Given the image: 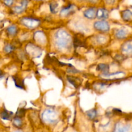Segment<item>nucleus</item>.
<instances>
[{"mask_svg": "<svg viewBox=\"0 0 132 132\" xmlns=\"http://www.w3.org/2000/svg\"><path fill=\"white\" fill-rule=\"evenodd\" d=\"M14 82H15V85H16V87L19 88H23V87H24L23 82L20 78H19L18 77H14Z\"/></svg>", "mask_w": 132, "mask_h": 132, "instance_id": "2eb2a0df", "label": "nucleus"}, {"mask_svg": "<svg viewBox=\"0 0 132 132\" xmlns=\"http://www.w3.org/2000/svg\"><path fill=\"white\" fill-rule=\"evenodd\" d=\"M28 0H23V1L21 2V5L19 6H15L14 8V10L16 13L19 14V13H21L25 10L26 7L27 6V4H28Z\"/></svg>", "mask_w": 132, "mask_h": 132, "instance_id": "423d86ee", "label": "nucleus"}, {"mask_svg": "<svg viewBox=\"0 0 132 132\" xmlns=\"http://www.w3.org/2000/svg\"><path fill=\"white\" fill-rule=\"evenodd\" d=\"M13 2H14V0H4V3L7 6H10L12 5Z\"/></svg>", "mask_w": 132, "mask_h": 132, "instance_id": "412c9836", "label": "nucleus"}, {"mask_svg": "<svg viewBox=\"0 0 132 132\" xmlns=\"http://www.w3.org/2000/svg\"><path fill=\"white\" fill-rule=\"evenodd\" d=\"M122 50L126 54H131L132 53V45L130 43H126L122 45Z\"/></svg>", "mask_w": 132, "mask_h": 132, "instance_id": "1a4fd4ad", "label": "nucleus"}, {"mask_svg": "<svg viewBox=\"0 0 132 132\" xmlns=\"http://www.w3.org/2000/svg\"><path fill=\"white\" fill-rule=\"evenodd\" d=\"M72 10H73V6H72V5H70V6H68V7L63 9V10H61V16H68V14H70L72 12Z\"/></svg>", "mask_w": 132, "mask_h": 132, "instance_id": "ddd939ff", "label": "nucleus"}, {"mask_svg": "<svg viewBox=\"0 0 132 132\" xmlns=\"http://www.w3.org/2000/svg\"><path fill=\"white\" fill-rule=\"evenodd\" d=\"M87 115L90 116L91 119H93L94 117H95L97 115V111L95 109H93L90 110L87 112Z\"/></svg>", "mask_w": 132, "mask_h": 132, "instance_id": "f3484780", "label": "nucleus"}, {"mask_svg": "<svg viewBox=\"0 0 132 132\" xmlns=\"http://www.w3.org/2000/svg\"><path fill=\"white\" fill-rule=\"evenodd\" d=\"M55 45L59 49H66L70 45L71 38L69 34L64 30H59L55 35Z\"/></svg>", "mask_w": 132, "mask_h": 132, "instance_id": "f257e3e1", "label": "nucleus"}, {"mask_svg": "<svg viewBox=\"0 0 132 132\" xmlns=\"http://www.w3.org/2000/svg\"><path fill=\"white\" fill-rule=\"evenodd\" d=\"M55 116V113L54 111L52 110H47L46 112L44 113V117L46 120H54L55 118H54Z\"/></svg>", "mask_w": 132, "mask_h": 132, "instance_id": "6e6552de", "label": "nucleus"}, {"mask_svg": "<svg viewBox=\"0 0 132 132\" xmlns=\"http://www.w3.org/2000/svg\"><path fill=\"white\" fill-rule=\"evenodd\" d=\"M57 7V4L56 3H52L50 4V10L53 13L55 12V9Z\"/></svg>", "mask_w": 132, "mask_h": 132, "instance_id": "a211bd4d", "label": "nucleus"}, {"mask_svg": "<svg viewBox=\"0 0 132 132\" xmlns=\"http://www.w3.org/2000/svg\"><path fill=\"white\" fill-rule=\"evenodd\" d=\"M85 1H87L91 3H96L97 1V0H85Z\"/></svg>", "mask_w": 132, "mask_h": 132, "instance_id": "5701e85b", "label": "nucleus"}, {"mask_svg": "<svg viewBox=\"0 0 132 132\" xmlns=\"http://www.w3.org/2000/svg\"><path fill=\"white\" fill-rule=\"evenodd\" d=\"M84 15L88 19H93L97 16V12L94 9H89L85 10L84 12Z\"/></svg>", "mask_w": 132, "mask_h": 132, "instance_id": "39448f33", "label": "nucleus"}, {"mask_svg": "<svg viewBox=\"0 0 132 132\" xmlns=\"http://www.w3.org/2000/svg\"><path fill=\"white\" fill-rule=\"evenodd\" d=\"M94 27L95 29L100 31H103V32H106L109 31L110 26L108 22L105 21H98L95 22L94 24Z\"/></svg>", "mask_w": 132, "mask_h": 132, "instance_id": "f03ea898", "label": "nucleus"}, {"mask_svg": "<svg viewBox=\"0 0 132 132\" xmlns=\"http://www.w3.org/2000/svg\"><path fill=\"white\" fill-rule=\"evenodd\" d=\"M73 44H74V45L76 47H79V46L82 47L85 45V43H84L83 41H81V40H79L78 38H76L74 39Z\"/></svg>", "mask_w": 132, "mask_h": 132, "instance_id": "dca6fc26", "label": "nucleus"}, {"mask_svg": "<svg viewBox=\"0 0 132 132\" xmlns=\"http://www.w3.org/2000/svg\"><path fill=\"white\" fill-rule=\"evenodd\" d=\"M9 116H10V115H9V113L6 111H3L1 113V117L4 119H8L9 118Z\"/></svg>", "mask_w": 132, "mask_h": 132, "instance_id": "aec40b11", "label": "nucleus"}, {"mask_svg": "<svg viewBox=\"0 0 132 132\" xmlns=\"http://www.w3.org/2000/svg\"><path fill=\"white\" fill-rule=\"evenodd\" d=\"M97 70L101 71V72H104V75H108V72H109V65H108L106 64L101 63V64L97 65Z\"/></svg>", "mask_w": 132, "mask_h": 132, "instance_id": "0eeeda50", "label": "nucleus"}, {"mask_svg": "<svg viewBox=\"0 0 132 132\" xmlns=\"http://www.w3.org/2000/svg\"><path fill=\"white\" fill-rule=\"evenodd\" d=\"M126 31L124 29H119L117 31L116 33V36L118 39H123L126 36Z\"/></svg>", "mask_w": 132, "mask_h": 132, "instance_id": "9b49d317", "label": "nucleus"}, {"mask_svg": "<svg viewBox=\"0 0 132 132\" xmlns=\"http://www.w3.org/2000/svg\"><path fill=\"white\" fill-rule=\"evenodd\" d=\"M68 80L76 87H77L80 85V84H81V81L79 80V79L77 78L68 77Z\"/></svg>", "mask_w": 132, "mask_h": 132, "instance_id": "9d476101", "label": "nucleus"}, {"mask_svg": "<svg viewBox=\"0 0 132 132\" xmlns=\"http://www.w3.org/2000/svg\"><path fill=\"white\" fill-rule=\"evenodd\" d=\"M13 49H14V48L11 45H7L5 47V50L6 53H10V52L12 51Z\"/></svg>", "mask_w": 132, "mask_h": 132, "instance_id": "6ab92c4d", "label": "nucleus"}, {"mask_svg": "<svg viewBox=\"0 0 132 132\" xmlns=\"http://www.w3.org/2000/svg\"><path fill=\"white\" fill-rule=\"evenodd\" d=\"M21 23L26 27L28 28H34L38 25L39 21L37 19H32V18H24L21 20Z\"/></svg>", "mask_w": 132, "mask_h": 132, "instance_id": "7ed1b4c3", "label": "nucleus"}, {"mask_svg": "<svg viewBox=\"0 0 132 132\" xmlns=\"http://www.w3.org/2000/svg\"><path fill=\"white\" fill-rule=\"evenodd\" d=\"M18 30H17V27L14 25H11L7 28V33L10 36H14L16 34Z\"/></svg>", "mask_w": 132, "mask_h": 132, "instance_id": "4468645a", "label": "nucleus"}, {"mask_svg": "<svg viewBox=\"0 0 132 132\" xmlns=\"http://www.w3.org/2000/svg\"><path fill=\"white\" fill-rule=\"evenodd\" d=\"M106 3L108 4H110V5H111V4L114 3L115 0H106Z\"/></svg>", "mask_w": 132, "mask_h": 132, "instance_id": "4be33fe9", "label": "nucleus"}, {"mask_svg": "<svg viewBox=\"0 0 132 132\" xmlns=\"http://www.w3.org/2000/svg\"><path fill=\"white\" fill-rule=\"evenodd\" d=\"M108 12L106 9H100L97 11V16L99 19H106L108 18Z\"/></svg>", "mask_w": 132, "mask_h": 132, "instance_id": "20e7f679", "label": "nucleus"}, {"mask_svg": "<svg viewBox=\"0 0 132 132\" xmlns=\"http://www.w3.org/2000/svg\"><path fill=\"white\" fill-rule=\"evenodd\" d=\"M122 18L125 21H129L132 18V12L130 10H126L122 12Z\"/></svg>", "mask_w": 132, "mask_h": 132, "instance_id": "f8f14e48", "label": "nucleus"}]
</instances>
